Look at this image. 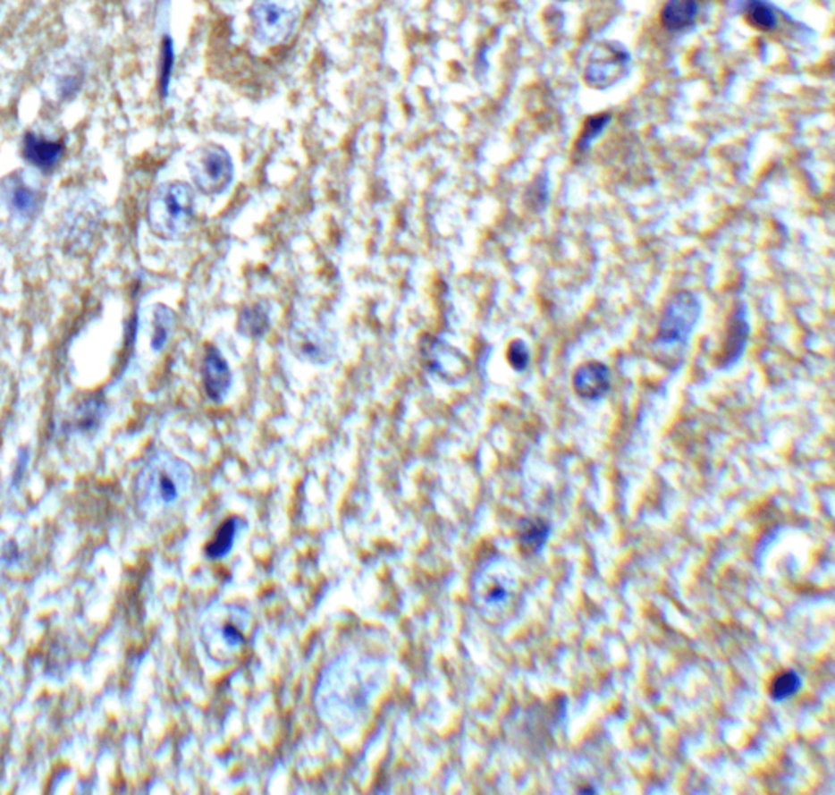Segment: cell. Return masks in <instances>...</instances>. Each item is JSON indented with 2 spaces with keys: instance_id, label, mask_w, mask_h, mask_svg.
Here are the masks:
<instances>
[{
  "instance_id": "cell-1",
  "label": "cell",
  "mask_w": 835,
  "mask_h": 795,
  "mask_svg": "<svg viewBox=\"0 0 835 795\" xmlns=\"http://www.w3.org/2000/svg\"><path fill=\"white\" fill-rule=\"evenodd\" d=\"M195 215L193 188L172 182L158 188L148 211L150 229L160 239H178L190 229Z\"/></svg>"
},
{
  "instance_id": "cell-2",
  "label": "cell",
  "mask_w": 835,
  "mask_h": 795,
  "mask_svg": "<svg viewBox=\"0 0 835 795\" xmlns=\"http://www.w3.org/2000/svg\"><path fill=\"white\" fill-rule=\"evenodd\" d=\"M702 316V302L690 291L674 294L661 316L656 342L662 346L687 345Z\"/></svg>"
},
{
  "instance_id": "cell-3",
  "label": "cell",
  "mask_w": 835,
  "mask_h": 795,
  "mask_svg": "<svg viewBox=\"0 0 835 795\" xmlns=\"http://www.w3.org/2000/svg\"><path fill=\"white\" fill-rule=\"evenodd\" d=\"M190 170L196 188L207 197L221 195L232 183V157L223 146H209L199 150L190 162Z\"/></svg>"
},
{
  "instance_id": "cell-4",
  "label": "cell",
  "mask_w": 835,
  "mask_h": 795,
  "mask_svg": "<svg viewBox=\"0 0 835 795\" xmlns=\"http://www.w3.org/2000/svg\"><path fill=\"white\" fill-rule=\"evenodd\" d=\"M630 66V55L620 43L603 41L589 55L586 64V84L593 89H609L622 79Z\"/></svg>"
},
{
  "instance_id": "cell-5",
  "label": "cell",
  "mask_w": 835,
  "mask_h": 795,
  "mask_svg": "<svg viewBox=\"0 0 835 795\" xmlns=\"http://www.w3.org/2000/svg\"><path fill=\"white\" fill-rule=\"evenodd\" d=\"M253 21L257 29V37L263 43H281L286 41L296 27V13L292 10L281 7L274 2H258L253 9Z\"/></svg>"
},
{
  "instance_id": "cell-6",
  "label": "cell",
  "mask_w": 835,
  "mask_h": 795,
  "mask_svg": "<svg viewBox=\"0 0 835 795\" xmlns=\"http://www.w3.org/2000/svg\"><path fill=\"white\" fill-rule=\"evenodd\" d=\"M203 385L206 393L213 402H221L229 393L232 384L231 366L225 361L223 353L215 346H207L203 359Z\"/></svg>"
},
{
  "instance_id": "cell-7",
  "label": "cell",
  "mask_w": 835,
  "mask_h": 795,
  "mask_svg": "<svg viewBox=\"0 0 835 795\" xmlns=\"http://www.w3.org/2000/svg\"><path fill=\"white\" fill-rule=\"evenodd\" d=\"M575 393L586 401H599L612 387L611 369L599 361L579 366L573 376Z\"/></svg>"
},
{
  "instance_id": "cell-8",
  "label": "cell",
  "mask_w": 835,
  "mask_h": 795,
  "mask_svg": "<svg viewBox=\"0 0 835 795\" xmlns=\"http://www.w3.org/2000/svg\"><path fill=\"white\" fill-rule=\"evenodd\" d=\"M64 154V144L59 140H47L35 132H27L23 138V157L37 169H55Z\"/></svg>"
},
{
  "instance_id": "cell-9",
  "label": "cell",
  "mask_w": 835,
  "mask_h": 795,
  "mask_svg": "<svg viewBox=\"0 0 835 795\" xmlns=\"http://www.w3.org/2000/svg\"><path fill=\"white\" fill-rule=\"evenodd\" d=\"M291 343L298 356L310 363L324 365L332 358L330 343L316 332V328L307 327V326L306 327H292Z\"/></svg>"
},
{
  "instance_id": "cell-10",
  "label": "cell",
  "mask_w": 835,
  "mask_h": 795,
  "mask_svg": "<svg viewBox=\"0 0 835 795\" xmlns=\"http://www.w3.org/2000/svg\"><path fill=\"white\" fill-rule=\"evenodd\" d=\"M698 12L700 7L696 0H669L661 19L669 31H684L696 23Z\"/></svg>"
},
{
  "instance_id": "cell-11",
  "label": "cell",
  "mask_w": 835,
  "mask_h": 795,
  "mask_svg": "<svg viewBox=\"0 0 835 795\" xmlns=\"http://www.w3.org/2000/svg\"><path fill=\"white\" fill-rule=\"evenodd\" d=\"M239 529V520L237 518H229L225 520L217 533L211 539V543L206 546V557L211 561H219L224 559L227 554L232 551L235 536Z\"/></svg>"
},
{
  "instance_id": "cell-12",
  "label": "cell",
  "mask_w": 835,
  "mask_h": 795,
  "mask_svg": "<svg viewBox=\"0 0 835 795\" xmlns=\"http://www.w3.org/2000/svg\"><path fill=\"white\" fill-rule=\"evenodd\" d=\"M550 524L542 518H529L520 523L519 541L526 553L536 554L545 546Z\"/></svg>"
},
{
  "instance_id": "cell-13",
  "label": "cell",
  "mask_w": 835,
  "mask_h": 795,
  "mask_svg": "<svg viewBox=\"0 0 835 795\" xmlns=\"http://www.w3.org/2000/svg\"><path fill=\"white\" fill-rule=\"evenodd\" d=\"M269 330L268 310L261 304L247 306L239 317V334L249 338H261Z\"/></svg>"
},
{
  "instance_id": "cell-14",
  "label": "cell",
  "mask_w": 835,
  "mask_h": 795,
  "mask_svg": "<svg viewBox=\"0 0 835 795\" xmlns=\"http://www.w3.org/2000/svg\"><path fill=\"white\" fill-rule=\"evenodd\" d=\"M744 17L755 29L771 31L777 27V13L767 0H743Z\"/></svg>"
},
{
  "instance_id": "cell-15",
  "label": "cell",
  "mask_w": 835,
  "mask_h": 795,
  "mask_svg": "<svg viewBox=\"0 0 835 795\" xmlns=\"http://www.w3.org/2000/svg\"><path fill=\"white\" fill-rule=\"evenodd\" d=\"M747 324L741 312L736 314V317L731 322V330H730V338H728V346H726V361L724 365H733L734 361L743 353L746 340H747Z\"/></svg>"
},
{
  "instance_id": "cell-16",
  "label": "cell",
  "mask_w": 835,
  "mask_h": 795,
  "mask_svg": "<svg viewBox=\"0 0 835 795\" xmlns=\"http://www.w3.org/2000/svg\"><path fill=\"white\" fill-rule=\"evenodd\" d=\"M173 66H175L173 41H172V38L165 37L162 39L160 67H158V85H160L162 97H167L170 82H172V74H173Z\"/></svg>"
},
{
  "instance_id": "cell-17",
  "label": "cell",
  "mask_w": 835,
  "mask_h": 795,
  "mask_svg": "<svg viewBox=\"0 0 835 795\" xmlns=\"http://www.w3.org/2000/svg\"><path fill=\"white\" fill-rule=\"evenodd\" d=\"M801 678L797 672H785L773 678L771 686V698L773 701H787L798 694L801 689Z\"/></svg>"
},
{
  "instance_id": "cell-18",
  "label": "cell",
  "mask_w": 835,
  "mask_h": 795,
  "mask_svg": "<svg viewBox=\"0 0 835 795\" xmlns=\"http://www.w3.org/2000/svg\"><path fill=\"white\" fill-rule=\"evenodd\" d=\"M173 312L165 308L158 306L156 309V320H154V334H152V348L154 351H160L164 346L167 345L170 330L173 327Z\"/></svg>"
},
{
  "instance_id": "cell-19",
  "label": "cell",
  "mask_w": 835,
  "mask_h": 795,
  "mask_svg": "<svg viewBox=\"0 0 835 795\" xmlns=\"http://www.w3.org/2000/svg\"><path fill=\"white\" fill-rule=\"evenodd\" d=\"M10 205L21 215H33L39 207V195L35 190L19 183L17 187L12 188Z\"/></svg>"
},
{
  "instance_id": "cell-20",
  "label": "cell",
  "mask_w": 835,
  "mask_h": 795,
  "mask_svg": "<svg viewBox=\"0 0 835 795\" xmlns=\"http://www.w3.org/2000/svg\"><path fill=\"white\" fill-rule=\"evenodd\" d=\"M609 123H611V114H609V113H603V114L591 116V118L586 122L585 130H583L581 138L578 140V150H579V152H585V150L603 134V130L609 126Z\"/></svg>"
},
{
  "instance_id": "cell-21",
  "label": "cell",
  "mask_w": 835,
  "mask_h": 795,
  "mask_svg": "<svg viewBox=\"0 0 835 795\" xmlns=\"http://www.w3.org/2000/svg\"><path fill=\"white\" fill-rule=\"evenodd\" d=\"M156 484H157L158 496L165 503H172L177 500L180 495V486H178L177 478L170 470H158Z\"/></svg>"
},
{
  "instance_id": "cell-22",
  "label": "cell",
  "mask_w": 835,
  "mask_h": 795,
  "mask_svg": "<svg viewBox=\"0 0 835 795\" xmlns=\"http://www.w3.org/2000/svg\"><path fill=\"white\" fill-rule=\"evenodd\" d=\"M508 361L512 366V369H516V371L527 369L530 363V351L527 345L524 342H520V340L512 342L510 348H508Z\"/></svg>"
},
{
  "instance_id": "cell-23",
  "label": "cell",
  "mask_w": 835,
  "mask_h": 795,
  "mask_svg": "<svg viewBox=\"0 0 835 795\" xmlns=\"http://www.w3.org/2000/svg\"><path fill=\"white\" fill-rule=\"evenodd\" d=\"M221 636H223V640L231 647V648H237L243 644V634H241L240 629L232 624V622H225L223 629H221Z\"/></svg>"
},
{
  "instance_id": "cell-24",
  "label": "cell",
  "mask_w": 835,
  "mask_h": 795,
  "mask_svg": "<svg viewBox=\"0 0 835 795\" xmlns=\"http://www.w3.org/2000/svg\"><path fill=\"white\" fill-rule=\"evenodd\" d=\"M506 596H508L506 589L502 588V587H496V588H493L492 591L488 593L486 601H488V603H502V599L506 598Z\"/></svg>"
},
{
  "instance_id": "cell-25",
  "label": "cell",
  "mask_w": 835,
  "mask_h": 795,
  "mask_svg": "<svg viewBox=\"0 0 835 795\" xmlns=\"http://www.w3.org/2000/svg\"><path fill=\"white\" fill-rule=\"evenodd\" d=\"M560 2H567V0H560Z\"/></svg>"
}]
</instances>
